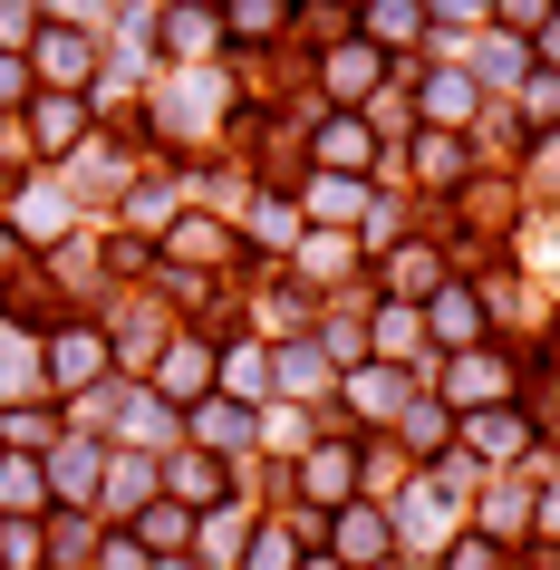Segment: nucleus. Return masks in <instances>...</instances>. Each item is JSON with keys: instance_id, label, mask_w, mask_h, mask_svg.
<instances>
[{"instance_id": "nucleus-1", "label": "nucleus", "mask_w": 560, "mask_h": 570, "mask_svg": "<svg viewBox=\"0 0 560 570\" xmlns=\"http://www.w3.org/2000/svg\"><path fill=\"white\" fill-rule=\"evenodd\" d=\"M233 78L223 68H175L165 88H146V107H136V136H155L165 155H204L233 136Z\"/></svg>"}, {"instance_id": "nucleus-2", "label": "nucleus", "mask_w": 560, "mask_h": 570, "mask_svg": "<svg viewBox=\"0 0 560 570\" xmlns=\"http://www.w3.org/2000/svg\"><path fill=\"white\" fill-rule=\"evenodd\" d=\"M20 59H30V78H39V88L88 97V88H97V68H107V39H97V30H78V20H39V39L20 49Z\"/></svg>"}, {"instance_id": "nucleus-3", "label": "nucleus", "mask_w": 560, "mask_h": 570, "mask_svg": "<svg viewBox=\"0 0 560 570\" xmlns=\"http://www.w3.org/2000/svg\"><path fill=\"white\" fill-rule=\"evenodd\" d=\"M435 406L444 416H473V406H512V358L493 338H473L454 358H435Z\"/></svg>"}, {"instance_id": "nucleus-4", "label": "nucleus", "mask_w": 560, "mask_h": 570, "mask_svg": "<svg viewBox=\"0 0 560 570\" xmlns=\"http://www.w3.org/2000/svg\"><path fill=\"white\" fill-rule=\"evenodd\" d=\"M117 367H107V330L97 320H59V330L39 338V387H59V396H88L107 387Z\"/></svg>"}, {"instance_id": "nucleus-5", "label": "nucleus", "mask_w": 560, "mask_h": 570, "mask_svg": "<svg viewBox=\"0 0 560 570\" xmlns=\"http://www.w3.org/2000/svg\"><path fill=\"white\" fill-rule=\"evenodd\" d=\"M386 88V49H367V39H328V49H320V88H310V97H320V107H338V117H357V107H367V97H377Z\"/></svg>"}, {"instance_id": "nucleus-6", "label": "nucleus", "mask_w": 560, "mask_h": 570, "mask_svg": "<svg viewBox=\"0 0 560 570\" xmlns=\"http://www.w3.org/2000/svg\"><path fill=\"white\" fill-rule=\"evenodd\" d=\"M155 252H175V271H194V281H204L213 262H233V271H252V262H242V233H233V223H223V213H204V204H184L175 223H165V233H155Z\"/></svg>"}, {"instance_id": "nucleus-7", "label": "nucleus", "mask_w": 560, "mask_h": 570, "mask_svg": "<svg viewBox=\"0 0 560 570\" xmlns=\"http://www.w3.org/2000/svg\"><path fill=\"white\" fill-rule=\"evenodd\" d=\"M291 503H310V512H338V503H357V435H320V445L291 464Z\"/></svg>"}, {"instance_id": "nucleus-8", "label": "nucleus", "mask_w": 560, "mask_h": 570, "mask_svg": "<svg viewBox=\"0 0 560 570\" xmlns=\"http://www.w3.org/2000/svg\"><path fill=\"white\" fill-rule=\"evenodd\" d=\"M320 551H328L338 570H377V561H396V522H386V512L367 503V493H357V503H338V512H328Z\"/></svg>"}, {"instance_id": "nucleus-9", "label": "nucleus", "mask_w": 560, "mask_h": 570, "mask_svg": "<svg viewBox=\"0 0 560 570\" xmlns=\"http://www.w3.org/2000/svg\"><path fill=\"white\" fill-rule=\"evenodd\" d=\"M454 281V252L444 242H386V271H377V301H396V309H425Z\"/></svg>"}, {"instance_id": "nucleus-10", "label": "nucleus", "mask_w": 560, "mask_h": 570, "mask_svg": "<svg viewBox=\"0 0 560 570\" xmlns=\"http://www.w3.org/2000/svg\"><path fill=\"white\" fill-rule=\"evenodd\" d=\"M39 474H49V503H78V512H88L97 483H107V435H78V425H68L59 445L39 454Z\"/></svg>"}, {"instance_id": "nucleus-11", "label": "nucleus", "mask_w": 560, "mask_h": 570, "mask_svg": "<svg viewBox=\"0 0 560 570\" xmlns=\"http://www.w3.org/2000/svg\"><path fill=\"white\" fill-rule=\"evenodd\" d=\"M291 204H299V223H310V233H357L377 194H367V175H299Z\"/></svg>"}, {"instance_id": "nucleus-12", "label": "nucleus", "mask_w": 560, "mask_h": 570, "mask_svg": "<svg viewBox=\"0 0 560 570\" xmlns=\"http://www.w3.org/2000/svg\"><path fill=\"white\" fill-rule=\"evenodd\" d=\"M107 445L155 454V464H165V454L184 445V416H175V406H165L155 387H117V435H107Z\"/></svg>"}, {"instance_id": "nucleus-13", "label": "nucleus", "mask_w": 560, "mask_h": 570, "mask_svg": "<svg viewBox=\"0 0 560 570\" xmlns=\"http://www.w3.org/2000/svg\"><path fill=\"white\" fill-rule=\"evenodd\" d=\"M406 107H415V126H444V136H464V126H473V107H483V88H473V78H464V68H454V59H444V68H415V78H406Z\"/></svg>"}, {"instance_id": "nucleus-14", "label": "nucleus", "mask_w": 560, "mask_h": 570, "mask_svg": "<svg viewBox=\"0 0 560 570\" xmlns=\"http://www.w3.org/2000/svg\"><path fill=\"white\" fill-rule=\"evenodd\" d=\"M88 126H97L88 97L39 88V97H30V165H59V155H78V146H88Z\"/></svg>"}, {"instance_id": "nucleus-15", "label": "nucleus", "mask_w": 560, "mask_h": 570, "mask_svg": "<svg viewBox=\"0 0 560 570\" xmlns=\"http://www.w3.org/2000/svg\"><path fill=\"white\" fill-rule=\"evenodd\" d=\"M531 435H541V425H531V406H473V416H464L473 474H483V464H531Z\"/></svg>"}, {"instance_id": "nucleus-16", "label": "nucleus", "mask_w": 560, "mask_h": 570, "mask_svg": "<svg viewBox=\"0 0 560 570\" xmlns=\"http://www.w3.org/2000/svg\"><path fill=\"white\" fill-rule=\"evenodd\" d=\"M252 512H242V493L233 503H213V512H194V541H184V561L194 570H242V551H252Z\"/></svg>"}, {"instance_id": "nucleus-17", "label": "nucleus", "mask_w": 560, "mask_h": 570, "mask_svg": "<svg viewBox=\"0 0 560 570\" xmlns=\"http://www.w3.org/2000/svg\"><path fill=\"white\" fill-rule=\"evenodd\" d=\"M367 165H377V136L338 107H320L310 117V175H367Z\"/></svg>"}, {"instance_id": "nucleus-18", "label": "nucleus", "mask_w": 560, "mask_h": 570, "mask_svg": "<svg viewBox=\"0 0 560 570\" xmlns=\"http://www.w3.org/2000/svg\"><path fill=\"white\" fill-rule=\"evenodd\" d=\"M184 435H194L204 454H223V464H242V454L262 445V416L233 406V396H204V406H184Z\"/></svg>"}, {"instance_id": "nucleus-19", "label": "nucleus", "mask_w": 560, "mask_h": 570, "mask_svg": "<svg viewBox=\"0 0 560 570\" xmlns=\"http://www.w3.org/2000/svg\"><path fill=\"white\" fill-rule=\"evenodd\" d=\"M155 30H165V59H175V68H213V49H223V10H204V0H165Z\"/></svg>"}, {"instance_id": "nucleus-20", "label": "nucleus", "mask_w": 560, "mask_h": 570, "mask_svg": "<svg viewBox=\"0 0 560 570\" xmlns=\"http://www.w3.org/2000/svg\"><path fill=\"white\" fill-rule=\"evenodd\" d=\"M415 320H425V338H435V358H454V348H473V338L493 330V320H483V301H473V281H444Z\"/></svg>"}, {"instance_id": "nucleus-21", "label": "nucleus", "mask_w": 560, "mask_h": 570, "mask_svg": "<svg viewBox=\"0 0 560 570\" xmlns=\"http://www.w3.org/2000/svg\"><path fill=\"white\" fill-rule=\"evenodd\" d=\"M155 396H165V406H204L213 396V338H165V358H155Z\"/></svg>"}, {"instance_id": "nucleus-22", "label": "nucleus", "mask_w": 560, "mask_h": 570, "mask_svg": "<svg viewBox=\"0 0 560 570\" xmlns=\"http://www.w3.org/2000/svg\"><path fill=\"white\" fill-rule=\"evenodd\" d=\"M406 396H415L406 367H386V358L348 367V416H357V425H396V416H406Z\"/></svg>"}, {"instance_id": "nucleus-23", "label": "nucleus", "mask_w": 560, "mask_h": 570, "mask_svg": "<svg viewBox=\"0 0 560 570\" xmlns=\"http://www.w3.org/2000/svg\"><path fill=\"white\" fill-rule=\"evenodd\" d=\"M155 483H175L165 503H184V512L233 503V464H223V454H175V464H155Z\"/></svg>"}, {"instance_id": "nucleus-24", "label": "nucleus", "mask_w": 560, "mask_h": 570, "mask_svg": "<svg viewBox=\"0 0 560 570\" xmlns=\"http://www.w3.org/2000/svg\"><path fill=\"white\" fill-rule=\"evenodd\" d=\"M10 223H20V242H39V252H49V242H68V223H78V204H68V194H59L49 175H30L20 194H10Z\"/></svg>"}, {"instance_id": "nucleus-25", "label": "nucleus", "mask_w": 560, "mask_h": 570, "mask_svg": "<svg viewBox=\"0 0 560 570\" xmlns=\"http://www.w3.org/2000/svg\"><path fill=\"white\" fill-rule=\"evenodd\" d=\"M406 146H415V184H425V194H454V184L473 175V136H444V126H415Z\"/></svg>"}, {"instance_id": "nucleus-26", "label": "nucleus", "mask_w": 560, "mask_h": 570, "mask_svg": "<svg viewBox=\"0 0 560 570\" xmlns=\"http://www.w3.org/2000/svg\"><path fill=\"white\" fill-rule=\"evenodd\" d=\"M291 252H299V271H291L299 291H310V281H357V262H367V242H357V233H310V223H299Z\"/></svg>"}, {"instance_id": "nucleus-27", "label": "nucleus", "mask_w": 560, "mask_h": 570, "mask_svg": "<svg viewBox=\"0 0 560 570\" xmlns=\"http://www.w3.org/2000/svg\"><path fill=\"white\" fill-rule=\"evenodd\" d=\"M213 10H223V39H233V49H281V39H291V0H213Z\"/></svg>"}, {"instance_id": "nucleus-28", "label": "nucleus", "mask_w": 560, "mask_h": 570, "mask_svg": "<svg viewBox=\"0 0 560 570\" xmlns=\"http://www.w3.org/2000/svg\"><path fill=\"white\" fill-rule=\"evenodd\" d=\"M367 348H377L386 367H425V358H435L425 320H415V309H396V301H377V320H367Z\"/></svg>"}, {"instance_id": "nucleus-29", "label": "nucleus", "mask_w": 560, "mask_h": 570, "mask_svg": "<svg viewBox=\"0 0 560 570\" xmlns=\"http://www.w3.org/2000/svg\"><path fill=\"white\" fill-rule=\"evenodd\" d=\"M357 39L367 49H425V0H357Z\"/></svg>"}, {"instance_id": "nucleus-30", "label": "nucleus", "mask_w": 560, "mask_h": 570, "mask_svg": "<svg viewBox=\"0 0 560 570\" xmlns=\"http://www.w3.org/2000/svg\"><path fill=\"white\" fill-rule=\"evenodd\" d=\"M0 522H49V474H39V454H0Z\"/></svg>"}, {"instance_id": "nucleus-31", "label": "nucleus", "mask_w": 560, "mask_h": 570, "mask_svg": "<svg viewBox=\"0 0 560 570\" xmlns=\"http://www.w3.org/2000/svg\"><path fill=\"white\" fill-rule=\"evenodd\" d=\"M328 377H338V367H328L310 338H281V348H271V396H328Z\"/></svg>"}, {"instance_id": "nucleus-32", "label": "nucleus", "mask_w": 560, "mask_h": 570, "mask_svg": "<svg viewBox=\"0 0 560 570\" xmlns=\"http://www.w3.org/2000/svg\"><path fill=\"white\" fill-rule=\"evenodd\" d=\"M126 541H136L146 561H175L184 541H194V512H184V503H165V493H155V503L136 512V522H126Z\"/></svg>"}, {"instance_id": "nucleus-33", "label": "nucleus", "mask_w": 560, "mask_h": 570, "mask_svg": "<svg viewBox=\"0 0 560 570\" xmlns=\"http://www.w3.org/2000/svg\"><path fill=\"white\" fill-rule=\"evenodd\" d=\"M473 88H522L531 78V39H502V30H483L473 39V68H464Z\"/></svg>"}, {"instance_id": "nucleus-34", "label": "nucleus", "mask_w": 560, "mask_h": 570, "mask_svg": "<svg viewBox=\"0 0 560 570\" xmlns=\"http://www.w3.org/2000/svg\"><path fill=\"white\" fill-rule=\"evenodd\" d=\"M155 493H165V483H155V454H117V464H107V483H97V503L126 512V522H136Z\"/></svg>"}, {"instance_id": "nucleus-35", "label": "nucleus", "mask_w": 560, "mask_h": 570, "mask_svg": "<svg viewBox=\"0 0 560 570\" xmlns=\"http://www.w3.org/2000/svg\"><path fill=\"white\" fill-rule=\"evenodd\" d=\"M30 387H39V338L0 320V406H30Z\"/></svg>"}, {"instance_id": "nucleus-36", "label": "nucleus", "mask_w": 560, "mask_h": 570, "mask_svg": "<svg viewBox=\"0 0 560 570\" xmlns=\"http://www.w3.org/2000/svg\"><path fill=\"white\" fill-rule=\"evenodd\" d=\"M175 213H184L175 175H136V184H126V223H136V242H146V233H165Z\"/></svg>"}, {"instance_id": "nucleus-37", "label": "nucleus", "mask_w": 560, "mask_h": 570, "mask_svg": "<svg viewBox=\"0 0 560 570\" xmlns=\"http://www.w3.org/2000/svg\"><path fill=\"white\" fill-rule=\"evenodd\" d=\"M68 425L49 416V406H0V454H49Z\"/></svg>"}, {"instance_id": "nucleus-38", "label": "nucleus", "mask_w": 560, "mask_h": 570, "mask_svg": "<svg viewBox=\"0 0 560 570\" xmlns=\"http://www.w3.org/2000/svg\"><path fill=\"white\" fill-rule=\"evenodd\" d=\"M444 435H454V416H444L435 396H406V416H396V454H444Z\"/></svg>"}, {"instance_id": "nucleus-39", "label": "nucleus", "mask_w": 560, "mask_h": 570, "mask_svg": "<svg viewBox=\"0 0 560 570\" xmlns=\"http://www.w3.org/2000/svg\"><path fill=\"white\" fill-rule=\"evenodd\" d=\"M39 561L49 570H88L97 561V522L88 512H78V522H49V532H39Z\"/></svg>"}, {"instance_id": "nucleus-40", "label": "nucleus", "mask_w": 560, "mask_h": 570, "mask_svg": "<svg viewBox=\"0 0 560 570\" xmlns=\"http://www.w3.org/2000/svg\"><path fill=\"white\" fill-rule=\"evenodd\" d=\"M242 223H252V242H271V252H291V242H299V204H291V194H252Z\"/></svg>"}, {"instance_id": "nucleus-41", "label": "nucleus", "mask_w": 560, "mask_h": 570, "mask_svg": "<svg viewBox=\"0 0 560 570\" xmlns=\"http://www.w3.org/2000/svg\"><path fill=\"white\" fill-rule=\"evenodd\" d=\"M386 522H396V541H444V483H415Z\"/></svg>"}, {"instance_id": "nucleus-42", "label": "nucleus", "mask_w": 560, "mask_h": 570, "mask_svg": "<svg viewBox=\"0 0 560 570\" xmlns=\"http://www.w3.org/2000/svg\"><path fill=\"white\" fill-rule=\"evenodd\" d=\"M522 532H531V483L483 493V541H522Z\"/></svg>"}, {"instance_id": "nucleus-43", "label": "nucleus", "mask_w": 560, "mask_h": 570, "mask_svg": "<svg viewBox=\"0 0 560 570\" xmlns=\"http://www.w3.org/2000/svg\"><path fill=\"white\" fill-rule=\"evenodd\" d=\"M522 126H531V146L560 136V78H551V68H531V78H522Z\"/></svg>"}, {"instance_id": "nucleus-44", "label": "nucleus", "mask_w": 560, "mask_h": 570, "mask_svg": "<svg viewBox=\"0 0 560 570\" xmlns=\"http://www.w3.org/2000/svg\"><path fill=\"white\" fill-rule=\"evenodd\" d=\"M262 445H281V454H310L320 435H310V416H299V406H262Z\"/></svg>"}, {"instance_id": "nucleus-45", "label": "nucleus", "mask_w": 560, "mask_h": 570, "mask_svg": "<svg viewBox=\"0 0 560 570\" xmlns=\"http://www.w3.org/2000/svg\"><path fill=\"white\" fill-rule=\"evenodd\" d=\"M493 20V0H425V30L435 39H454V30H483Z\"/></svg>"}, {"instance_id": "nucleus-46", "label": "nucleus", "mask_w": 560, "mask_h": 570, "mask_svg": "<svg viewBox=\"0 0 560 570\" xmlns=\"http://www.w3.org/2000/svg\"><path fill=\"white\" fill-rule=\"evenodd\" d=\"M541 20H551V0H493V30L502 39H541Z\"/></svg>"}, {"instance_id": "nucleus-47", "label": "nucleus", "mask_w": 560, "mask_h": 570, "mask_svg": "<svg viewBox=\"0 0 560 570\" xmlns=\"http://www.w3.org/2000/svg\"><path fill=\"white\" fill-rule=\"evenodd\" d=\"M444 570H512V561H502V541L464 532V541H444Z\"/></svg>"}, {"instance_id": "nucleus-48", "label": "nucleus", "mask_w": 560, "mask_h": 570, "mask_svg": "<svg viewBox=\"0 0 560 570\" xmlns=\"http://www.w3.org/2000/svg\"><path fill=\"white\" fill-rule=\"evenodd\" d=\"M242 570H299V541H291V532H252Z\"/></svg>"}, {"instance_id": "nucleus-49", "label": "nucleus", "mask_w": 560, "mask_h": 570, "mask_svg": "<svg viewBox=\"0 0 560 570\" xmlns=\"http://www.w3.org/2000/svg\"><path fill=\"white\" fill-rule=\"evenodd\" d=\"M0 570H39V522H0Z\"/></svg>"}, {"instance_id": "nucleus-50", "label": "nucleus", "mask_w": 560, "mask_h": 570, "mask_svg": "<svg viewBox=\"0 0 560 570\" xmlns=\"http://www.w3.org/2000/svg\"><path fill=\"white\" fill-rule=\"evenodd\" d=\"M20 97H39V78H30L20 49H0V107H20Z\"/></svg>"}, {"instance_id": "nucleus-51", "label": "nucleus", "mask_w": 560, "mask_h": 570, "mask_svg": "<svg viewBox=\"0 0 560 570\" xmlns=\"http://www.w3.org/2000/svg\"><path fill=\"white\" fill-rule=\"evenodd\" d=\"M146 262H155V242H136V233H117V242H107V271H117V281H136Z\"/></svg>"}, {"instance_id": "nucleus-52", "label": "nucleus", "mask_w": 560, "mask_h": 570, "mask_svg": "<svg viewBox=\"0 0 560 570\" xmlns=\"http://www.w3.org/2000/svg\"><path fill=\"white\" fill-rule=\"evenodd\" d=\"M20 39H39V10L30 0H0V49H20Z\"/></svg>"}, {"instance_id": "nucleus-53", "label": "nucleus", "mask_w": 560, "mask_h": 570, "mask_svg": "<svg viewBox=\"0 0 560 570\" xmlns=\"http://www.w3.org/2000/svg\"><path fill=\"white\" fill-rule=\"evenodd\" d=\"M88 570H146V551H136V541H126V532H117V541L97 532V561H88Z\"/></svg>"}, {"instance_id": "nucleus-54", "label": "nucleus", "mask_w": 560, "mask_h": 570, "mask_svg": "<svg viewBox=\"0 0 560 570\" xmlns=\"http://www.w3.org/2000/svg\"><path fill=\"white\" fill-rule=\"evenodd\" d=\"M30 10H39V20H68V10H78V30L97 20V0H30Z\"/></svg>"}, {"instance_id": "nucleus-55", "label": "nucleus", "mask_w": 560, "mask_h": 570, "mask_svg": "<svg viewBox=\"0 0 560 570\" xmlns=\"http://www.w3.org/2000/svg\"><path fill=\"white\" fill-rule=\"evenodd\" d=\"M531 49H541V68H551V78H560V10H551V20H541V39H531Z\"/></svg>"}, {"instance_id": "nucleus-56", "label": "nucleus", "mask_w": 560, "mask_h": 570, "mask_svg": "<svg viewBox=\"0 0 560 570\" xmlns=\"http://www.w3.org/2000/svg\"><path fill=\"white\" fill-rule=\"evenodd\" d=\"M299 570H338V561H328V551H299Z\"/></svg>"}, {"instance_id": "nucleus-57", "label": "nucleus", "mask_w": 560, "mask_h": 570, "mask_svg": "<svg viewBox=\"0 0 560 570\" xmlns=\"http://www.w3.org/2000/svg\"><path fill=\"white\" fill-rule=\"evenodd\" d=\"M146 570H194V561H184V551H175V561H146Z\"/></svg>"}, {"instance_id": "nucleus-58", "label": "nucleus", "mask_w": 560, "mask_h": 570, "mask_svg": "<svg viewBox=\"0 0 560 570\" xmlns=\"http://www.w3.org/2000/svg\"><path fill=\"white\" fill-rule=\"evenodd\" d=\"M328 10H357V0H328Z\"/></svg>"}, {"instance_id": "nucleus-59", "label": "nucleus", "mask_w": 560, "mask_h": 570, "mask_svg": "<svg viewBox=\"0 0 560 570\" xmlns=\"http://www.w3.org/2000/svg\"><path fill=\"white\" fill-rule=\"evenodd\" d=\"M377 570H406V561H377Z\"/></svg>"}, {"instance_id": "nucleus-60", "label": "nucleus", "mask_w": 560, "mask_h": 570, "mask_svg": "<svg viewBox=\"0 0 560 570\" xmlns=\"http://www.w3.org/2000/svg\"><path fill=\"white\" fill-rule=\"evenodd\" d=\"M551 10H560V0H551Z\"/></svg>"}, {"instance_id": "nucleus-61", "label": "nucleus", "mask_w": 560, "mask_h": 570, "mask_svg": "<svg viewBox=\"0 0 560 570\" xmlns=\"http://www.w3.org/2000/svg\"><path fill=\"white\" fill-rule=\"evenodd\" d=\"M204 10H213V0H204Z\"/></svg>"}]
</instances>
